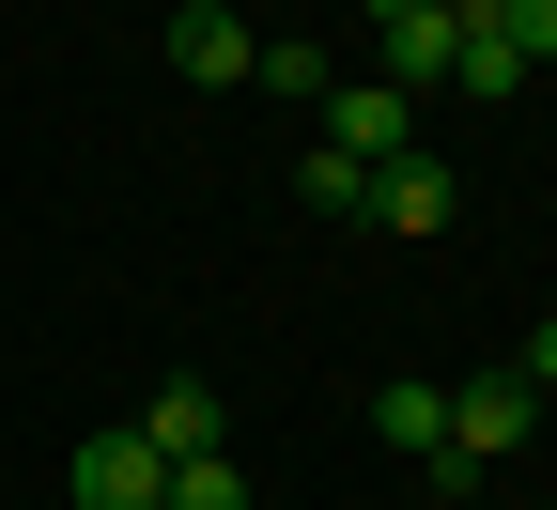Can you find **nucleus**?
<instances>
[{
    "mask_svg": "<svg viewBox=\"0 0 557 510\" xmlns=\"http://www.w3.org/2000/svg\"><path fill=\"white\" fill-rule=\"evenodd\" d=\"M511 372H527V387H542V402H557V310H542V325H527V356H511Z\"/></svg>",
    "mask_w": 557,
    "mask_h": 510,
    "instance_id": "4468645a",
    "label": "nucleus"
},
{
    "mask_svg": "<svg viewBox=\"0 0 557 510\" xmlns=\"http://www.w3.org/2000/svg\"><path fill=\"white\" fill-rule=\"evenodd\" d=\"M325 156H357V171L418 156V94H387V78H325Z\"/></svg>",
    "mask_w": 557,
    "mask_h": 510,
    "instance_id": "7ed1b4c3",
    "label": "nucleus"
},
{
    "mask_svg": "<svg viewBox=\"0 0 557 510\" xmlns=\"http://www.w3.org/2000/svg\"><path fill=\"white\" fill-rule=\"evenodd\" d=\"M62 480H78V510H171V464L139 449V418L78 433V464H62Z\"/></svg>",
    "mask_w": 557,
    "mask_h": 510,
    "instance_id": "20e7f679",
    "label": "nucleus"
},
{
    "mask_svg": "<svg viewBox=\"0 0 557 510\" xmlns=\"http://www.w3.org/2000/svg\"><path fill=\"white\" fill-rule=\"evenodd\" d=\"M357 16H372V78H387V94H449L465 16H434V0H357Z\"/></svg>",
    "mask_w": 557,
    "mask_h": 510,
    "instance_id": "f257e3e1",
    "label": "nucleus"
},
{
    "mask_svg": "<svg viewBox=\"0 0 557 510\" xmlns=\"http://www.w3.org/2000/svg\"><path fill=\"white\" fill-rule=\"evenodd\" d=\"M357 216H372V233H449V156H434V139H418V156H387Z\"/></svg>",
    "mask_w": 557,
    "mask_h": 510,
    "instance_id": "423d86ee",
    "label": "nucleus"
},
{
    "mask_svg": "<svg viewBox=\"0 0 557 510\" xmlns=\"http://www.w3.org/2000/svg\"><path fill=\"white\" fill-rule=\"evenodd\" d=\"M295 201H310V216H357V201H372V171H357V156H325V139H310V156H295Z\"/></svg>",
    "mask_w": 557,
    "mask_h": 510,
    "instance_id": "1a4fd4ad",
    "label": "nucleus"
},
{
    "mask_svg": "<svg viewBox=\"0 0 557 510\" xmlns=\"http://www.w3.org/2000/svg\"><path fill=\"white\" fill-rule=\"evenodd\" d=\"M449 94H480V109H511V94H527V62H511L496 32H465V62H449Z\"/></svg>",
    "mask_w": 557,
    "mask_h": 510,
    "instance_id": "9d476101",
    "label": "nucleus"
},
{
    "mask_svg": "<svg viewBox=\"0 0 557 510\" xmlns=\"http://www.w3.org/2000/svg\"><path fill=\"white\" fill-rule=\"evenodd\" d=\"M480 32H496V47L527 62V78H542V62H557V0H496V16H480Z\"/></svg>",
    "mask_w": 557,
    "mask_h": 510,
    "instance_id": "f8f14e48",
    "label": "nucleus"
},
{
    "mask_svg": "<svg viewBox=\"0 0 557 510\" xmlns=\"http://www.w3.org/2000/svg\"><path fill=\"white\" fill-rule=\"evenodd\" d=\"M248 94H295V109H325V47H310V32H278V47H263V78H248Z\"/></svg>",
    "mask_w": 557,
    "mask_h": 510,
    "instance_id": "9b49d317",
    "label": "nucleus"
},
{
    "mask_svg": "<svg viewBox=\"0 0 557 510\" xmlns=\"http://www.w3.org/2000/svg\"><path fill=\"white\" fill-rule=\"evenodd\" d=\"M139 449H156V464H201V449H218V387H139Z\"/></svg>",
    "mask_w": 557,
    "mask_h": 510,
    "instance_id": "0eeeda50",
    "label": "nucleus"
},
{
    "mask_svg": "<svg viewBox=\"0 0 557 510\" xmlns=\"http://www.w3.org/2000/svg\"><path fill=\"white\" fill-rule=\"evenodd\" d=\"M171 510H248V464H233V449H201V464H171Z\"/></svg>",
    "mask_w": 557,
    "mask_h": 510,
    "instance_id": "ddd939ff",
    "label": "nucleus"
},
{
    "mask_svg": "<svg viewBox=\"0 0 557 510\" xmlns=\"http://www.w3.org/2000/svg\"><path fill=\"white\" fill-rule=\"evenodd\" d=\"M527 433H542V387H527V372H480V387H449V464H480V480H496Z\"/></svg>",
    "mask_w": 557,
    "mask_h": 510,
    "instance_id": "f03ea898",
    "label": "nucleus"
},
{
    "mask_svg": "<svg viewBox=\"0 0 557 510\" xmlns=\"http://www.w3.org/2000/svg\"><path fill=\"white\" fill-rule=\"evenodd\" d=\"M434 16H465V32H480V16H496V0H434Z\"/></svg>",
    "mask_w": 557,
    "mask_h": 510,
    "instance_id": "2eb2a0df",
    "label": "nucleus"
},
{
    "mask_svg": "<svg viewBox=\"0 0 557 510\" xmlns=\"http://www.w3.org/2000/svg\"><path fill=\"white\" fill-rule=\"evenodd\" d=\"M171 78H201V94H248V78H263V32L233 16V0H186V16H171Z\"/></svg>",
    "mask_w": 557,
    "mask_h": 510,
    "instance_id": "39448f33",
    "label": "nucleus"
},
{
    "mask_svg": "<svg viewBox=\"0 0 557 510\" xmlns=\"http://www.w3.org/2000/svg\"><path fill=\"white\" fill-rule=\"evenodd\" d=\"M372 433H387L403 464H434L449 449V387H372Z\"/></svg>",
    "mask_w": 557,
    "mask_h": 510,
    "instance_id": "6e6552de",
    "label": "nucleus"
}]
</instances>
